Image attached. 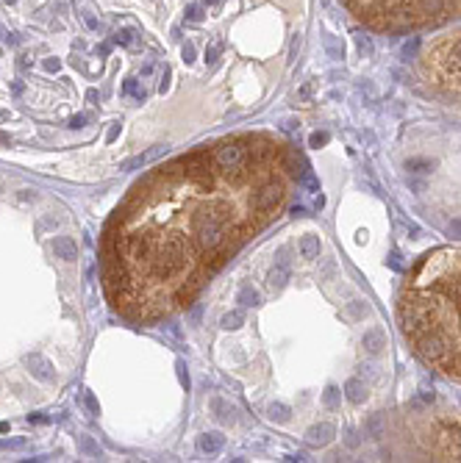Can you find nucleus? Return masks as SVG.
<instances>
[{
  "label": "nucleus",
  "mask_w": 461,
  "mask_h": 463,
  "mask_svg": "<svg viewBox=\"0 0 461 463\" xmlns=\"http://www.w3.org/2000/svg\"><path fill=\"white\" fill-rule=\"evenodd\" d=\"M214 164L225 175H245L247 169V147L242 141H222L214 147Z\"/></svg>",
  "instance_id": "obj_1"
},
{
  "label": "nucleus",
  "mask_w": 461,
  "mask_h": 463,
  "mask_svg": "<svg viewBox=\"0 0 461 463\" xmlns=\"http://www.w3.org/2000/svg\"><path fill=\"white\" fill-rule=\"evenodd\" d=\"M25 366H28V372H31L37 380H42V383H50L53 377H56V369H53V364L45 358V355H39V352H31V355H25Z\"/></svg>",
  "instance_id": "obj_2"
},
{
  "label": "nucleus",
  "mask_w": 461,
  "mask_h": 463,
  "mask_svg": "<svg viewBox=\"0 0 461 463\" xmlns=\"http://www.w3.org/2000/svg\"><path fill=\"white\" fill-rule=\"evenodd\" d=\"M281 197H283V189L278 186V183H267L261 192H256V205H258V211H273L275 205L281 203Z\"/></svg>",
  "instance_id": "obj_3"
},
{
  "label": "nucleus",
  "mask_w": 461,
  "mask_h": 463,
  "mask_svg": "<svg viewBox=\"0 0 461 463\" xmlns=\"http://www.w3.org/2000/svg\"><path fill=\"white\" fill-rule=\"evenodd\" d=\"M361 347H364V352L367 355H381L383 352V347H386V333H383L381 328H370V330H364V336H361Z\"/></svg>",
  "instance_id": "obj_4"
},
{
  "label": "nucleus",
  "mask_w": 461,
  "mask_h": 463,
  "mask_svg": "<svg viewBox=\"0 0 461 463\" xmlns=\"http://www.w3.org/2000/svg\"><path fill=\"white\" fill-rule=\"evenodd\" d=\"M164 153H167V147L164 145H156V147H150V150H145V153H139V156H134V158H128L125 164H122V169L125 172H134V169H142V167H147L150 161H156V158H161Z\"/></svg>",
  "instance_id": "obj_5"
},
{
  "label": "nucleus",
  "mask_w": 461,
  "mask_h": 463,
  "mask_svg": "<svg viewBox=\"0 0 461 463\" xmlns=\"http://www.w3.org/2000/svg\"><path fill=\"white\" fill-rule=\"evenodd\" d=\"M334 424L331 421H320V424L309 427V433H306V438H309V444H314V447H325V444L334 441Z\"/></svg>",
  "instance_id": "obj_6"
},
{
  "label": "nucleus",
  "mask_w": 461,
  "mask_h": 463,
  "mask_svg": "<svg viewBox=\"0 0 461 463\" xmlns=\"http://www.w3.org/2000/svg\"><path fill=\"white\" fill-rule=\"evenodd\" d=\"M53 253L61 261H75L78 258V244H75V239H70V236H56V239H53Z\"/></svg>",
  "instance_id": "obj_7"
},
{
  "label": "nucleus",
  "mask_w": 461,
  "mask_h": 463,
  "mask_svg": "<svg viewBox=\"0 0 461 463\" xmlns=\"http://www.w3.org/2000/svg\"><path fill=\"white\" fill-rule=\"evenodd\" d=\"M222 447H225V436L217 433V430L203 433V436L197 438V449H200V452H206V455H217Z\"/></svg>",
  "instance_id": "obj_8"
},
{
  "label": "nucleus",
  "mask_w": 461,
  "mask_h": 463,
  "mask_svg": "<svg viewBox=\"0 0 461 463\" xmlns=\"http://www.w3.org/2000/svg\"><path fill=\"white\" fill-rule=\"evenodd\" d=\"M211 413H214V419L222 421V424H234V421H236V408L228 405V402L220 400V397L211 400Z\"/></svg>",
  "instance_id": "obj_9"
},
{
  "label": "nucleus",
  "mask_w": 461,
  "mask_h": 463,
  "mask_svg": "<svg viewBox=\"0 0 461 463\" xmlns=\"http://www.w3.org/2000/svg\"><path fill=\"white\" fill-rule=\"evenodd\" d=\"M342 391H345V397L353 402V405H361V402L367 400V385H364V380H358V377H350Z\"/></svg>",
  "instance_id": "obj_10"
},
{
  "label": "nucleus",
  "mask_w": 461,
  "mask_h": 463,
  "mask_svg": "<svg viewBox=\"0 0 461 463\" xmlns=\"http://www.w3.org/2000/svg\"><path fill=\"white\" fill-rule=\"evenodd\" d=\"M419 349H422V355L425 358H431V361H436L442 352H445V341H442L436 333H431V336H425L422 341H419Z\"/></svg>",
  "instance_id": "obj_11"
},
{
  "label": "nucleus",
  "mask_w": 461,
  "mask_h": 463,
  "mask_svg": "<svg viewBox=\"0 0 461 463\" xmlns=\"http://www.w3.org/2000/svg\"><path fill=\"white\" fill-rule=\"evenodd\" d=\"M298 247H300V255H303V258H320V250H322L320 236H314V233H306Z\"/></svg>",
  "instance_id": "obj_12"
},
{
  "label": "nucleus",
  "mask_w": 461,
  "mask_h": 463,
  "mask_svg": "<svg viewBox=\"0 0 461 463\" xmlns=\"http://www.w3.org/2000/svg\"><path fill=\"white\" fill-rule=\"evenodd\" d=\"M236 302H239L242 308H256L258 302H261V294H258L250 283H245V286L239 289V294H236Z\"/></svg>",
  "instance_id": "obj_13"
},
{
  "label": "nucleus",
  "mask_w": 461,
  "mask_h": 463,
  "mask_svg": "<svg viewBox=\"0 0 461 463\" xmlns=\"http://www.w3.org/2000/svg\"><path fill=\"white\" fill-rule=\"evenodd\" d=\"M267 283H270V289H273V292H281V289L289 283V269H286V264H278L275 269L267 275Z\"/></svg>",
  "instance_id": "obj_14"
},
{
  "label": "nucleus",
  "mask_w": 461,
  "mask_h": 463,
  "mask_svg": "<svg viewBox=\"0 0 461 463\" xmlns=\"http://www.w3.org/2000/svg\"><path fill=\"white\" fill-rule=\"evenodd\" d=\"M78 449L84 458H103V449H100V444L92 436H78Z\"/></svg>",
  "instance_id": "obj_15"
},
{
  "label": "nucleus",
  "mask_w": 461,
  "mask_h": 463,
  "mask_svg": "<svg viewBox=\"0 0 461 463\" xmlns=\"http://www.w3.org/2000/svg\"><path fill=\"white\" fill-rule=\"evenodd\" d=\"M267 416L273 421H289L292 411H289V405H283V402H273V405L267 408Z\"/></svg>",
  "instance_id": "obj_16"
},
{
  "label": "nucleus",
  "mask_w": 461,
  "mask_h": 463,
  "mask_svg": "<svg viewBox=\"0 0 461 463\" xmlns=\"http://www.w3.org/2000/svg\"><path fill=\"white\" fill-rule=\"evenodd\" d=\"M220 325L225 330H236V328H242V325H245V313H242V311H228L225 316L220 319Z\"/></svg>",
  "instance_id": "obj_17"
},
{
  "label": "nucleus",
  "mask_w": 461,
  "mask_h": 463,
  "mask_svg": "<svg viewBox=\"0 0 461 463\" xmlns=\"http://www.w3.org/2000/svg\"><path fill=\"white\" fill-rule=\"evenodd\" d=\"M339 397H342V391L336 388V385H328V388H325V394H322L325 408H336V405H339Z\"/></svg>",
  "instance_id": "obj_18"
},
{
  "label": "nucleus",
  "mask_w": 461,
  "mask_h": 463,
  "mask_svg": "<svg viewBox=\"0 0 461 463\" xmlns=\"http://www.w3.org/2000/svg\"><path fill=\"white\" fill-rule=\"evenodd\" d=\"M25 447H28V438H0V449H9V452L25 449Z\"/></svg>",
  "instance_id": "obj_19"
},
{
  "label": "nucleus",
  "mask_w": 461,
  "mask_h": 463,
  "mask_svg": "<svg viewBox=\"0 0 461 463\" xmlns=\"http://www.w3.org/2000/svg\"><path fill=\"white\" fill-rule=\"evenodd\" d=\"M406 169H409V172H431V169H434V161H425V158H411V161L406 164Z\"/></svg>",
  "instance_id": "obj_20"
},
{
  "label": "nucleus",
  "mask_w": 461,
  "mask_h": 463,
  "mask_svg": "<svg viewBox=\"0 0 461 463\" xmlns=\"http://www.w3.org/2000/svg\"><path fill=\"white\" fill-rule=\"evenodd\" d=\"M122 92L131 94V97H137V100H145V89H139L137 81H125V84H122Z\"/></svg>",
  "instance_id": "obj_21"
},
{
  "label": "nucleus",
  "mask_w": 461,
  "mask_h": 463,
  "mask_svg": "<svg viewBox=\"0 0 461 463\" xmlns=\"http://www.w3.org/2000/svg\"><path fill=\"white\" fill-rule=\"evenodd\" d=\"M220 53H222V42H214L209 50H206V64H209V67H214L217 58H220Z\"/></svg>",
  "instance_id": "obj_22"
},
{
  "label": "nucleus",
  "mask_w": 461,
  "mask_h": 463,
  "mask_svg": "<svg viewBox=\"0 0 461 463\" xmlns=\"http://www.w3.org/2000/svg\"><path fill=\"white\" fill-rule=\"evenodd\" d=\"M328 139L331 136L325 133V130H314V133L309 136V147H322V145H328Z\"/></svg>",
  "instance_id": "obj_23"
},
{
  "label": "nucleus",
  "mask_w": 461,
  "mask_h": 463,
  "mask_svg": "<svg viewBox=\"0 0 461 463\" xmlns=\"http://www.w3.org/2000/svg\"><path fill=\"white\" fill-rule=\"evenodd\" d=\"M347 311H350L353 319H361L364 313H367V305H364L361 300H356V302H350V308H347Z\"/></svg>",
  "instance_id": "obj_24"
},
{
  "label": "nucleus",
  "mask_w": 461,
  "mask_h": 463,
  "mask_svg": "<svg viewBox=\"0 0 461 463\" xmlns=\"http://www.w3.org/2000/svg\"><path fill=\"white\" fill-rule=\"evenodd\" d=\"M84 402H86V411H89L92 416H94V413H100V405H97V400H94L92 391H86V394H84Z\"/></svg>",
  "instance_id": "obj_25"
},
{
  "label": "nucleus",
  "mask_w": 461,
  "mask_h": 463,
  "mask_svg": "<svg viewBox=\"0 0 461 463\" xmlns=\"http://www.w3.org/2000/svg\"><path fill=\"white\" fill-rule=\"evenodd\" d=\"M175 372H178L181 385H184V388H189V372H186V364H184V361H178V364H175Z\"/></svg>",
  "instance_id": "obj_26"
},
{
  "label": "nucleus",
  "mask_w": 461,
  "mask_h": 463,
  "mask_svg": "<svg viewBox=\"0 0 461 463\" xmlns=\"http://www.w3.org/2000/svg\"><path fill=\"white\" fill-rule=\"evenodd\" d=\"M114 42L117 45H131L134 39H131V31H120V33H114Z\"/></svg>",
  "instance_id": "obj_27"
},
{
  "label": "nucleus",
  "mask_w": 461,
  "mask_h": 463,
  "mask_svg": "<svg viewBox=\"0 0 461 463\" xmlns=\"http://www.w3.org/2000/svg\"><path fill=\"white\" fill-rule=\"evenodd\" d=\"M447 230H450V236H456V239H461V219H453V222L447 225Z\"/></svg>",
  "instance_id": "obj_28"
},
{
  "label": "nucleus",
  "mask_w": 461,
  "mask_h": 463,
  "mask_svg": "<svg viewBox=\"0 0 461 463\" xmlns=\"http://www.w3.org/2000/svg\"><path fill=\"white\" fill-rule=\"evenodd\" d=\"M84 125H86V114H75L70 120V128H84Z\"/></svg>",
  "instance_id": "obj_29"
},
{
  "label": "nucleus",
  "mask_w": 461,
  "mask_h": 463,
  "mask_svg": "<svg viewBox=\"0 0 461 463\" xmlns=\"http://www.w3.org/2000/svg\"><path fill=\"white\" fill-rule=\"evenodd\" d=\"M58 67H61V61H58V58H47V61H45L47 73H58Z\"/></svg>",
  "instance_id": "obj_30"
},
{
  "label": "nucleus",
  "mask_w": 461,
  "mask_h": 463,
  "mask_svg": "<svg viewBox=\"0 0 461 463\" xmlns=\"http://www.w3.org/2000/svg\"><path fill=\"white\" fill-rule=\"evenodd\" d=\"M34 200H37V194H34L31 189H22L20 192V203H34Z\"/></svg>",
  "instance_id": "obj_31"
},
{
  "label": "nucleus",
  "mask_w": 461,
  "mask_h": 463,
  "mask_svg": "<svg viewBox=\"0 0 461 463\" xmlns=\"http://www.w3.org/2000/svg\"><path fill=\"white\" fill-rule=\"evenodd\" d=\"M117 136H120V122H114V125L109 128V133H106V139H109V141H114Z\"/></svg>",
  "instance_id": "obj_32"
},
{
  "label": "nucleus",
  "mask_w": 461,
  "mask_h": 463,
  "mask_svg": "<svg viewBox=\"0 0 461 463\" xmlns=\"http://www.w3.org/2000/svg\"><path fill=\"white\" fill-rule=\"evenodd\" d=\"M184 61H194V47L192 45H184Z\"/></svg>",
  "instance_id": "obj_33"
},
{
  "label": "nucleus",
  "mask_w": 461,
  "mask_h": 463,
  "mask_svg": "<svg viewBox=\"0 0 461 463\" xmlns=\"http://www.w3.org/2000/svg\"><path fill=\"white\" fill-rule=\"evenodd\" d=\"M186 17H189V20H194V22H197V20H200V17H203V14H200V9H197V6H192V9L186 11Z\"/></svg>",
  "instance_id": "obj_34"
},
{
  "label": "nucleus",
  "mask_w": 461,
  "mask_h": 463,
  "mask_svg": "<svg viewBox=\"0 0 461 463\" xmlns=\"http://www.w3.org/2000/svg\"><path fill=\"white\" fill-rule=\"evenodd\" d=\"M158 89H161V92H167V89H170V73H164V81H161V86H158Z\"/></svg>",
  "instance_id": "obj_35"
},
{
  "label": "nucleus",
  "mask_w": 461,
  "mask_h": 463,
  "mask_svg": "<svg viewBox=\"0 0 461 463\" xmlns=\"http://www.w3.org/2000/svg\"><path fill=\"white\" fill-rule=\"evenodd\" d=\"M347 444H350V447H358V438H356V433H350V438H347Z\"/></svg>",
  "instance_id": "obj_36"
},
{
  "label": "nucleus",
  "mask_w": 461,
  "mask_h": 463,
  "mask_svg": "<svg viewBox=\"0 0 461 463\" xmlns=\"http://www.w3.org/2000/svg\"><path fill=\"white\" fill-rule=\"evenodd\" d=\"M0 141H6V145H9V141H11V139H9V133H3V130H0Z\"/></svg>",
  "instance_id": "obj_37"
},
{
  "label": "nucleus",
  "mask_w": 461,
  "mask_h": 463,
  "mask_svg": "<svg viewBox=\"0 0 461 463\" xmlns=\"http://www.w3.org/2000/svg\"><path fill=\"white\" fill-rule=\"evenodd\" d=\"M0 192H3V181H0Z\"/></svg>",
  "instance_id": "obj_38"
},
{
  "label": "nucleus",
  "mask_w": 461,
  "mask_h": 463,
  "mask_svg": "<svg viewBox=\"0 0 461 463\" xmlns=\"http://www.w3.org/2000/svg\"><path fill=\"white\" fill-rule=\"evenodd\" d=\"M6 3H14V0H6Z\"/></svg>",
  "instance_id": "obj_39"
}]
</instances>
